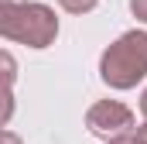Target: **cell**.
<instances>
[{
  "instance_id": "cell-4",
  "label": "cell",
  "mask_w": 147,
  "mask_h": 144,
  "mask_svg": "<svg viewBox=\"0 0 147 144\" xmlns=\"http://www.w3.org/2000/svg\"><path fill=\"white\" fill-rule=\"evenodd\" d=\"M14 79H17V62H14V55H10V52H3V48H0V89H10V86H14Z\"/></svg>"
},
{
  "instance_id": "cell-10",
  "label": "cell",
  "mask_w": 147,
  "mask_h": 144,
  "mask_svg": "<svg viewBox=\"0 0 147 144\" xmlns=\"http://www.w3.org/2000/svg\"><path fill=\"white\" fill-rule=\"evenodd\" d=\"M137 137H140V144H147V124L140 127V130H137Z\"/></svg>"
},
{
  "instance_id": "cell-8",
  "label": "cell",
  "mask_w": 147,
  "mask_h": 144,
  "mask_svg": "<svg viewBox=\"0 0 147 144\" xmlns=\"http://www.w3.org/2000/svg\"><path fill=\"white\" fill-rule=\"evenodd\" d=\"M110 144H140V137H130V134H120V137H110Z\"/></svg>"
},
{
  "instance_id": "cell-5",
  "label": "cell",
  "mask_w": 147,
  "mask_h": 144,
  "mask_svg": "<svg viewBox=\"0 0 147 144\" xmlns=\"http://www.w3.org/2000/svg\"><path fill=\"white\" fill-rule=\"evenodd\" d=\"M10 117H14V96H10V89H0V127Z\"/></svg>"
},
{
  "instance_id": "cell-12",
  "label": "cell",
  "mask_w": 147,
  "mask_h": 144,
  "mask_svg": "<svg viewBox=\"0 0 147 144\" xmlns=\"http://www.w3.org/2000/svg\"><path fill=\"white\" fill-rule=\"evenodd\" d=\"M0 3H10V0H0Z\"/></svg>"
},
{
  "instance_id": "cell-1",
  "label": "cell",
  "mask_w": 147,
  "mask_h": 144,
  "mask_svg": "<svg viewBox=\"0 0 147 144\" xmlns=\"http://www.w3.org/2000/svg\"><path fill=\"white\" fill-rule=\"evenodd\" d=\"M0 35L31 48H48L58 35V17L45 3L10 0V3H0Z\"/></svg>"
},
{
  "instance_id": "cell-9",
  "label": "cell",
  "mask_w": 147,
  "mask_h": 144,
  "mask_svg": "<svg viewBox=\"0 0 147 144\" xmlns=\"http://www.w3.org/2000/svg\"><path fill=\"white\" fill-rule=\"evenodd\" d=\"M0 144H21V137L10 134V130H0Z\"/></svg>"
},
{
  "instance_id": "cell-6",
  "label": "cell",
  "mask_w": 147,
  "mask_h": 144,
  "mask_svg": "<svg viewBox=\"0 0 147 144\" xmlns=\"http://www.w3.org/2000/svg\"><path fill=\"white\" fill-rule=\"evenodd\" d=\"M58 3H62L65 10H72V14H89L99 0H58Z\"/></svg>"
},
{
  "instance_id": "cell-7",
  "label": "cell",
  "mask_w": 147,
  "mask_h": 144,
  "mask_svg": "<svg viewBox=\"0 0 147 144\" xmlns=\"http://www.w3.org/2000/svg\"><path fill=\"white\" fill-rule=\"evenodd\" d=\"M130 10H134V17L147 21V0H130Z\"/></svg>"
},
{
  "instance_id": "cell-3",
  "label": "cell",
  "mask_w": 147,
  "mask_h": 144,
  "mask_svg": "<svg viewBox=\"0 0 147 144\" xmlns=\"http://www.w3.org/2000/svg\"><path fill=\"white\" fill-rule=\"evenodd\" d=\"M86 127H89V134L110 141V137H120V134L134 130V113L123 103H116V100H99L96 107H89V113H86Z\"/></svg>"
},
{
  "instance_id": "cell-2",
  "label": "cell",
  "mask_w": 147,
  "mask_h": 144,
  "mask_svg": "<svg viewBox=\"0 0 147 144\" xmlns=\"http://www.w3.org/2000/svg\"><path fill=\"white\" fill-rule=\"evenodd\" d=\"M99 75L113 89H130L147 75V35L127 31L120 41H113L99 58Z\"/></svg>"
},
{
  "instance_id": "cell-11",
  "label": "cell",
  "mask_w": 147,
  "mask_h": 144,
  "mask_svg": "<svg viewBox=\"0 0 147 144\" xmlns=\"http://www.w3.org/2000/svg\"><path fill=\"white\" fill-rule=\"evenodd\" d=\"M140 113H144V117H147V93H144V96H140Z\"/></svg>"
}]
</instances>
